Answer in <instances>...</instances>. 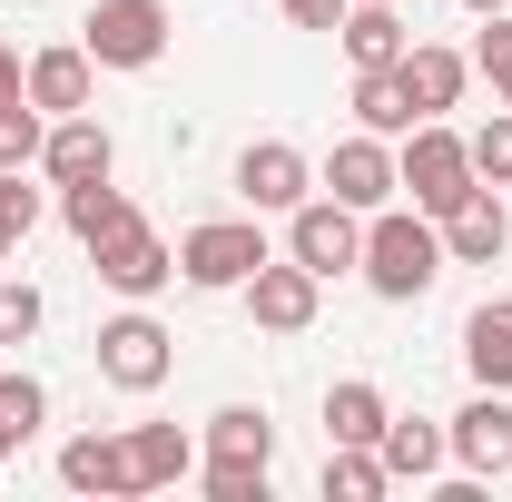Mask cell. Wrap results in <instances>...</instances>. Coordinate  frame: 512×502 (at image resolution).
<instances>
[{
    "label": "cell",
    "mask_w": 512,
    "mask_h": 502,
    "mask_svg": "<svg viewBox=\"0 0 512 502\" xmlns=\"http://www.w3.org/2000/svg\"><path fill=\"white\" fill-rule=\"evenodd\" d=\"M434 276H444V227L424 207H375V227H365V286L394 296V306H414Z\"/></svg>",
    "instance_id": "obj_1"
},
{
    "label": "cell",
    "mask_w": 512,
    "mask_h": 502,
    "mask_svg": "<svg viewBox=\"0 0 512 502\" xmlns=\"http://www.w3.org/2000/svg\"><path fill=\"white\" fill-rule=\"evenodd\" d=\"M394 178L414 188V207H424V217H444V207H463V197L483 188V178H473V148H463L444 119H414V128H404V158H394Z\"/></svg>",
    "instance_id": "obj_2"
},
{
    "label": "cell",
    "mask_w": 512,
    "mask_h": 502,
    "mask_svg": "<svg viewBox=\"0 0 512 502\" xmlns=\"http://www.w3.org/2000/svg\"><path fill=\"white\" fill-rule=\"evenodd\" d=\"M168 0H89V30H79V50L99 69H158L168 60Z\"/></svg>",
    "instance_id": "obj_3"
},
{
    "label": "cell",
    "mask_w": 512,
    "mask_h": 502,
    "mask_svg": "<svg viewBox=\"0 0 512 502\" xmlns=\"http://www.w3.org/2000/svg\"><path fill=\"white\" fill-rule=\"evenodd\" d=\"M256 266H266V227L256 217H207L178 237V276L188 286H247Z\"/></svg>",
    "instance_id": "obj_4"
},
{
    "label": "cell",
    "mask_w": 512,
    "mask_h": 502,
    "mask_svg": "<svg viewBox=\"0 0 512 502\" xmlns=\"http://www.w3.org/2000/svg\"><path fill=\"white\" fill-rule=\"evenodd\" d=\"M89 266H99V286H119L128 306H138V296H158V286L178 276V256L158 247V227H148L138 207H128V217L109 227V237H89Z\"/></svg>",
    "instance_id": "obj_5"
},
{
    "label": "cell",
    "mask_w": 512,
    "mask_h": 502,
    "mask_svg": "<svg viewBox=\"0 0 512 502\" xmlns=\"http://www.w3.org/2000/svg\"><path fill=\"white\" fill-rule=\"evenodd\" d=\"M286 256L316 266V276L365 266V227H355V207H345V197H306V207H286Z\"/></svg>",
    "instance_id": "obj_6"
},
{
    "label": "cell",
    "mask_w": 512,
    "mask_h": 502,
    "mask_svg": "<svg viewBox=\"0 0 512 502\" xmlns=\"http://www.w3.org/2000/svg\"><path fill=\"white\" fill-rule=\"evenodd\" d=\"M99 375L119 394H158L168 384V325L158 315H109L99 325Z\"/></svg>",
    "instance_id": "obj_7"
},
{
    "label": "cell",
    "mask_w": 512,
    "mask_h": 502,
    "mask_svg": "<svg viewBox=\"0 0 512 502\" xmlns=\"http://www.w3.org/2000/svg\"><path fill=\"white\" fill-rule=\"evenodd\" d=\"M394 188H404V178H394V148H384L375 128H365V138H335V158H325V197H345L355 217H375V207H394Z\"/></svg>",
    "instance_id": "obj_8"
},
{
    "label": "cell",
    "mask_w": 512,
    "mask_h": 502,
    "mask_svg": "<svg viewBox=\"0 0 512 502\" xmlns=\"http://www.w3.org/2000/svg\"><path fill=\"white\" fill-rule=\"evenodd\" d=\"M316 286H325L316 266H296V256L276 266V256H266V266L247 276V315L266 325V335H306V325H316Z\"/></svg>",
    "instance_id": "obj_9"
},
{
    "label": "cell",
    "mask_w": 512,
    "mask_h": 502,
    "mask_svg": "<svg viewBox=\"0 0 512 502\" xmlns=\"http://www.w3.org/2000/svg\"><path fill=\"white\" fill-rule=\"evenodd\" d=\"M444 453L463 463V473H512V404L493 394V384L444 424Z\"/></svg>",
    "instance_id": "obj_10"
},
{
    "label": "cell",
    "mask_w": 512,
    "mask_h": 502,
    "mask_svg": "<svg viewBox=\"0 0 512 502\" xmlns=\"http://www.w3.org/2000/svg\"><path fill=\"white\" fill-rule=\"evenodd\" d=\"M316 188V168H306V148H286V138H256L247 158H237V197L247 207H306Z\"/></svg>",
    "instance_id": "obj_11"
},
{
    "label": "cell",
    "mask_w": 512,
    "mask_h": 502,
    "mask_svg": "<svg viewBox=\"0 0 512 502\" xmlns=\"http://www.w3.org/2000/svg\"><path fill=\"white\" fill-rule=\"evenodd\" d=\"M434 227H444V256H453V266H493L503 237H512V217H503V197H493V188H473L463 207H444Z\"/></svg>",
    "instance_id": "obj_12"
},
{
    "label": "cell",
    "mask_w": 512,
    "mask_h": 502,
    "mask_svg": "<svg viewBox=\"0 0 512 502\" xmlns=\"http://www.w3.org/2000/svg\"><path fill=\"white\" fill-rule=\"evenodd\" d=\"M109 158H119V148H109V128L89 119V109H69V119L40 138V168H50L60 188H79V178H109Z\"/></svg>",
    "instance_id": "obj_13"
},
{
    "label": "cell",
    "mask_w": 512,
    "mask_h": 502,
    "mask_svg": "<svg viewBox=\"0 0 512 502\" xmlns=\"http://www.w3.org/2000/svg\"><path fill=\"white\" fill-rule=\"evenodd\" d=\"M463 50H434V40H414L404 60H394V79H404V99H414V119H444L453 99H463Z\"/></svg>",
    "instance_id": "obj_14"
},
{
    "label": "cell",
    "mask_w": 512,
    "mask_h": 502,
    "mask_svg": "<svg viewBox=\"0 0 512 502\" xmlns=\"http://www.w3.org/2000/svg\"><path fill=\"white\" fill-rule=\"evenodd\" d=\"M335 30H345V60H355V69H394L404 50H414V40H404V20H394V0H345V20H335Z\"/></svg>",
    "instance_id": "obj_15"
},
{
    "label": "cell",
    "mask_w": 512,
    "mask_h": 502,
    "mask_svg": "<svg viewBox=\"0 0 512 502\" xmlns=\"http://www.w3.org/2000/svg\"><path fill=\"white\" fill-rule=\"evenodd\" d=\"M60 483H69V493H138V473H128V443H109V434L60 443Z\"/></svg>",
    "instance_id": "obj_16"
},
{
    "label": "cell",
    "mask_w": 512,
    "mask_h": 502,
    "mask_svg": "<svg viewBox=\"0 0 512 502\" xmlns=\"http://www.w3.org/2000/svg\"><path fill=\"white\" fill-rule=\"evenodd\" d=\"M89 69H99L89 50H40V60L20 69V89H30L50 119H69V109H89Z\"/></svg>",
    "instance_id": "obj_17"
},
{
    "label": "cell",
    "mask_w": 512,
    "mask_h": 502,
    "mask_svg": "<svg viewBox=\"0 0 512 502\" xmlns=\"http://www.w3.org/2000/svg\"><path fill=\"white\" fill-rule=\"evenodd\" d=\"M463 365H473V384L512 394V306H473L463 315Z\"/></svg>",
    "instance_id": "obj_18"
},
{
    "label": "cell",
    "mask_w": 512,
    "mask_h": 502,
    "mask_svg": "<svg viewBox=\"0 0 512 502\" xmlns=\"http://www.w3.org/2000/svg\"><path fill=\"white\" fill-rule=\"evenodd\" d=\"M375 463L394 473V483H424V473H444V424H414V414L394 424V414H384V434H375Z\"/></svg>",
    "instance_id": "obj_19"
},
{
    "label": "cell",
    "mask_w": 512,
    "mask_h": 502,
    "mask_svg": "<svg viewBox=\"0 0 512 502\" xmlns=\"http://www.w3.org/2000/svg\"><path fill=\"white\" fill-rule=\"evenodd\" d=\"M188 463H197V443L178 434V424H138V434H128V473H138V493H158V483H178Z\"/></svg>",
    "instance_id": "obj_20"
},
{
    "label": "cell",
    "mask_w": 512,
    "mask_h": 502,
    "mask_svg": "<svg viewBox=\"0 0 512 502\" xmlns=\"http://www.w3.org/2000/svg\"><path fill=\"white\" fill-rule=\"evenodd\" d=\"M375 434H384V394L365 375L335 384V394H325V443H365V453H375Z\"/></svg>",
    "instance_id": "obj_21"
},
{
    "label": "cell",
    "mask_w": 512,
    "mask_h": 502,
    "mask_svg": "<svg viewBox=\"0 0 512 502\" xmlns=\"http://www.w3.org/2000/svg\"><path fill=\"white\" fill-rule=\"evenodd\" d=\"M207 453H237V463H276V424H266L256 404H227V414H207Z\"/></svg>",
    "instance_id": "obj_22"
},
{
    "label": "cell",
    "mask_w": 512,
    "mask_h": 502,
    "mask_svg": "<svg viewBox=\"0 0 512 502\" xmlns=\"http://www.w3.org/2000/svg\"><path fill=\"white\" fill-rule=\"evenodd\" d=\"M60 217H69V237L89 247V237H109V227L128 217V197L109 188V178H79V188H60Z\"/></svg>",
    "instance_id": "obj_23"
},
{
    "label": "cell",
    "mask_w": 512,
    "mask_h": 502,
    "mask_svg": "<svg viewBox=\"0 0 512 502\" xmlns=\"http://www.w3.org/2000/svg\"><path fill=\"white\" fill-rule=\"evenodd\" d=\"M355 119L375 128V138L414 128V99H404V79H394V69H355Z\"/></svg>",
    "instance_id": "obj_24"
},
{
    "label": "cell",
    "mask_w": 512,
    "mask_h": 502,
    "mask_svg": "<svg viewBox=\"0 0 512 502\" xmlns=\"http://www.w3.org/2000/svg\"><path fill=\"white\" fill-rule=\"evenodd\" d=\"M40 414H50V394H40V375H0V463H10L20 443L40 434Z\"/></svg>",
    "instance_id": "obj_25"
},
{
    "label": "cell",
    "mask_w": 512,
    "mask_h": 502,
    "mask_svg": "<svg viewBox=\"0 0 512 502\" xmlns=\"http://www.w3.org/2000/svg\"><path fill=\"white\" fill-rule=\"evenodd\" d=\"M384 483H394V473H384L365 443H335V453H325V502H375Z\"/></svg>",
    "instance_id": "obj_26"
},
{
    "label": "cell",
    "mask_w": 512,
    "mask_h": 502,
    "mask_svg": "<svg viewBox=\"0 0 512 502\" xmlns=\"http://www.w3.org/2000/svg\"><path fill=\"white\" fill-rule=\"evenodd\" d=\"M40 138H50V109L20 89V99H0V168H30L40 158Z\"/></svg>",
    "instance_id": "obj_27"
},
{
    "label": "cell",
    "mask_w": 512,
    "mask_h": 502,
    "mask_svg": "<svg viewBox=\"0 0 512 502\" xmlns=\"http://www.w3.org/2000/svg\"><path fill=\"white\" fill-rule=\"evenodd\" d=\"M463 148H473V178H483V188H512V109H493Z\"/></svg>",
    "instance_id": "obj_28"
},
{
    "label": "cell",
    "mask_w": 512,
    "mask_h": 502,
    "mask_svg": "<svg viewBox=\"0 0 512 502\" xmlns=\"http://www.w3.org/2000/svg\"><path fill=\"white\" fill-rule=\"evenodd\" d=\"M40 227V188H20V168H0V256Z\"/></svg>",
    "instance_id": "obj_29"
},
{
    "label": "cell",
    "mask_w": 512,
    "mask_h": 502,
    "mask_svg": "<svg viewBox=\"0 0 512 502\" xmlns=\"http://www.w3.org/2000/svg\"><path fill=\"white\" fill-rule=\"evenodd\" d=\"M207 502H266V463L217 453V463H207Z\"/></svg>",
    "instance_id": "obj_30"
},
{
    "label": "cell",
    "mask_w": 512,
    "mask_h": 502,
    "mask_svg": "<svg viewBox=\"0 0 512 502\" xmlns=\"http://www.w3.org/2000/svg\"><path fill=\"white\" fill-rule=\"evenodd\" d=\"M40 286H0V345H30V335H40Z\"/></svg>",
    "instance_id": "obj_31"
},
{
    "label": "cell",
    "mask_w": 512,
    "mask_h": 502,
    "mask_svg": "<svg viewBox=\"0 0 512 502\" xmlns=\"http://www.w3.org/2000/svg\"><path fill=\"white\" fill-rule=\"evenodd\" d=\"M473 69H483L493 89L512 79V20H503V10H483V40H473Z\"/></svg>",
    "instance_id": "obj_32"
},
{
    "label": "cell",
    "mask_w": 512,
    "mask_h": 502,
    "mask_svg": "<svg viewBox=\"0 0 512 502\" xmlns=\"http://www.w3.org/2000/svg\"><path fill=\"white\" fill-rule=\"evenodd\" d=\"M286 20H296V30H335V20H345V0H286Z\"/></svg>",
    "instance_id": "obj_33"
},
{
    "label": "cell",
    "mask_w": 512,
    "mask_h": 502,
    "mask_svg": "<svg viewBox=\"0 0 512 502\" xmlns=\"http://www.w3.org/2000/svg\"><path fill=\"white\" fill-rule=\"evenodd\" d=\"M0 99H20V50H0Z\"/></svg>",
    "instance_id": "obj_34"
},
{
    "label": "cell",
    "mask_w": 512,
    "mask_h": 502,
    "mask_svg": "<svg viewBox=\"0 0 512 502\" xmlns=\"http://www.w3.org/2000/svg\"><path fill=\"white\" fill-rule=\"evenodd\" d=\"M463 10H512V0H463Z\"/></svg>",
    "instance_id": "obj_35"
},
{
    "label": "cell",
    "mask_w": 512,
    "mask_h": 502,
    "mask_svg": "<svg viewBox=\"0 0 512 502\" xmlns=\"http://www.w3.org/2000/svg\"><path fill=\"white\" fill-rule=\"evenodd\" d=\"M503 109H512V79H503Z\"/></svg>",
    "instance_id": "obj_36"
}]
</instances>
